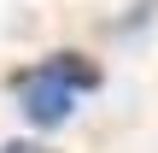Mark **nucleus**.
Listing matches in <instances>:
<instances>
[{"mask_svg":"<svg viewBox=\"0 0 158 153\" xmlns=\"http://www.w3.org/2000/svg\"><path fill=\"white\" fill-rule=\"evenodd\" d=\"M18 94H23V118H29V124H41V130L64 124V118H70V106H76V94H70L64 83L41 77V71H23V77H18Z\"/></svg>","mask_w":158,"mask_h":153,"instance_id":"f257e3e1","label":"nucleus"},{"mask_svg":"<svg viewBox=\"0 0 158 153\" xmlns=\"http://www.w3.org/2000/svg\"><path fill=\"white\" fill-rule=\"evenodd\" d=\"M35 71H41V77H53V83H64L70 94H76V88H100V65H88L82 53H53V59H47V65H35Z\"/></svg>","mask_w":158,"mask_h":153,"instance_id":"f03ea898","label":"nucleus"}]
</instances>
